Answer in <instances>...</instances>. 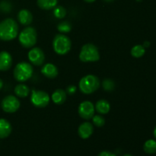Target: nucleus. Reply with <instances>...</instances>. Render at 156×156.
<instances>
[{
    "mask_svg": "<svg viewBox=\"0 0 156 156\" xmlns=\"http://www.w3.org/2000/svg\"><path fill=\"white\" fill-rule=\"evenodd\" d=\"M18 33V23L12 18H6L0 22V40L3 41H12Z\"/></svg>",
    "mask_w": 156,
    "mask_h": 156,
    "instance_id": "1",
    "label": "nucleus"
},
{
    "mask_svg": "<svg viewBox=\"0 0 156 156\" xmlns=\"http://www.w3.org/2000/svg\"><path fill=\"white\" fill-rule=\"evenodd\" d=\"M101 82L94 75H87L81 79L79 87L80 91L85 94H92L100 88Z\"/></svg>",
    "mask_w": 156,
    "mask_h": 156,
    "instance_id": "2",
    "label": "nucleus"
},
{
    "mask_svg": "<svg viewBox=\"0 0 156 156\" xmlns=\"http://www.w3.org/2000/svg\"><path fill=\"white\" fill-rule=\"evenodd\" d=\"M34 69L30 63L21 62L16 65L14 69V77L18 82H24L28 80L33 76Z\"/></svg>",
    "mask_w": 156,
    "mask_h": 156,
    "instance_id": "3",
    "label": "nucleus"
},
{
    "mask_svg": "<svg viewBox=\"0 0 156 156\" xmlns=\"http://www.w3.org/2000/svg\"><path fill=\"white\" fill-rule=\"evenodd\" d=\"M72 43L69 38L65 34H57L53 41V47L55 53L59 55H65L71 50Z\"/></svg>",
    "mask_w": 156,
    "mask_h": 156,
    "instance_id": "4",
    "label": "nucleus"
},
{
    "mask_svg": "<svg viewBox=\"0 0 156 156\" xmlns=\"http://www.w3.org/2000/svg\"><path fill=\"white\" fill-rule=\"evenodd\" d=\"M37 31L34 27H27L21 30L18 35V41L24 48H32L37 43Z\"/></svg>",
    "mask_w": 156,
    "mask_h": 156,
    "instance_id": "5",
    "label": "nucleus"
},
{
    "mask_svg": "<svg viewBox=\"0 0 156 156\" xmlns=\"http://www.w3.org/2000/svg\"><path fill=\"white\" fill-rule=\"evenodd\" d=\"M79 59L83 62L98 61L100 59V54L98 47L92 44H85L81 49Z\"/></svg>",
    "mask_w": 156,
    "mask_h": 156,
    "instance_id": "6",
    "label": "nucleus"
},
{
    "mask_svg": "<svg viewBox=\"0 0 156 156\" xmlns=\"http://www.w3.org/2000/svg\"><path fill=\"white\" fill-rule=\"evenodd\" d=\"M50 98L47 92L44 91L32 90L30 101L32 105L37 108H44L49 105Z\"/></svg>",
    "mask_w": 156,
    "mask_h": 156,
    "instance_id": "7",
    "label": "nucleus"
},
{
    "mask_svg": "<svg viewBox=\"0 0 156 156\" xmlns=\"http://www.w3.org/2000/svg\"><path fill=\"white\" fill-rule=\"evenodd\" d=\"M20 101L14 95H8L2 101V108L6 113H15L19 109Z\"/></svg>",
    "mask_w": 156,
    "mask_h": 156,
    "instance_id": "8",
    "label": "nucleus"
},
{
    "mask_svg": "<svg viewBox=\"0 0 156 156\" xmlns=\"http://www.w3.org/2000/svg\"><path fill=\"white\" fill-rule=\"evenodd\" d=\"M94 105L89 101H82L78 108V113L82 118L85 120H90L94 115Z\"/></svg>",
    "mask_w": 156,
    "mask_h": 156,
    "instance_id": "9",
    "label": "nucleus"
},
{
    "mask_svg": "<svg viewBox=\"0 0 156 156\" xmlns=\"http://www.w3.org/2000/svg\"><path fill=\"white\" fill-rule=\"evenodd\" d=\"M27 57L29 61L37 66L43 65L45 61V55L40 47H32L28 52Z\"/></svg>",
    "mask_w": 156,
    "mask_h": 156,
    "instance_id": "10",
    "label": "nucleus"
},
{
    "mask_svg": "<svg viewBox=\"0 0 156 156\" xmlns=\"http://www.w3.org/2000/svg\"><path fill=\"white\" fill-rule=\"evenodd\" d=\"M94 132V127L93 125L90 122H84L78 129V134L79 136L83 140L88 139Z\"/></svg>",
    "mask_w": 156,
    "mask_h": 156,
    "instance_id": "11",
    "label": "nucleus"
},
{
    "mask_svg": "<svg viewBox=\"0 0 156 156\" xmlns=\"http://www.w3.org/2000/svg\"><path fill=\"white\" fill-rule=\"evenodd\" d=\"M12 65V57L7 51L0 52V71H7Z\"/></svg>",
    "mask_w": 156,
    "mask_h": 156,
    "instance_id": "12",
    "label": "nucleus"
},
{
    "mask_svg": "<svg viewBox=\"0 0 156 156\" xmlns=\"http://www.w3.org/2000/svg\"><path fill=\"white\" fill-rule=\"evenodd\" d=\"M41 73L48 79H55L59 74V72L57 67L54 64L47 63L43 66L41 69Z\"/></svg>",
    "mask_w": 156,
    "mask_h": 156,
    "instance_id": "13",
    "label": "nucleus"
},
{
    "mask_svg": "<svg viewBox=\"0 0 156 156\" xmlns=\"http://www.w3.org/2000/svg\"><path fill=\"white\" fill-rule=\"evenodd\" d=\"M18 20L22 25H29L33 21V15L27 9H21L18 14Z\"/></svg>",
    "mask_w": 156,
    "mask_h": 156,
    "instance_id": "14",
    "label": "nucleus"
},
{
    "mask_svg": "<svg viewBox=\"0 0 156 156\" xmlns=\"http://www.w3.org/2000/svg\"><path fill=\"white\" fill-rule=\"evenodd\" d=\"M12 125L6 119L0 118V139H5L12 133Z\"/></svg>",
    "mask_w": 156,
    "mask_h": 156,
    "instance_id": "15",
    "label": "nucleus"
},
{
    "mask_svg": "<svg viewBox=\"0 0 156 156\" xmlns=\"http://www.w3.org/2000/svg\"><path fill=\"white\" fill-rule=\"evenodd\" d=\"M51 98L56 105H62L66 100V91L62 88H59L53 91L52 94Z\"/></svg>",
    "mask_w": 156,
    "mask_h": 156,
    "instance_id": "16",
    "label": "nucleus"
},
{
    "mask_svg": "<svg viewBox=\"0 0 156 156\" xmlns=\"http://www.w3.org/2000/svg\"><path fill=\"white\" fill-rule=\"evenodd\" d=\"M94 109L98 114H107L110 111L111 105L109 102L105 99H101L96 102L94 105Z\"/></svg>",
    "mask_w": 156,
    "mask_h": 156,
    "instance_id": "17",
    "label": "nucleus"
},
{
    "mask_svg": "<svg viewBox=\"0 0 156 156\" xmlns=\"http://www.w3.org/2000/svg\"><path fill=\"white\" fill-rule=\"evenodd\" d=\"M15 94L17 97L26 98L30 94V88L25 84H18L15 88Z\"/></svg>",
    "mask_w": 156,
    "mask_h": 156,
    "instance_id": "18",
    "label": "nucleus"
},
{
    "mask_svg": "<svg viewBox=\"0 0 156 156\" xmlns=\"http://www.w3.org/2000/svg\"><path fill=\"white\" fill-rule=\"evenodd\" d=\"M37 5L44 10H51L56 6L58 0H37Z\"/></svg>",
    "mask_w": 156,
    "mask_h": 156,
    "instance_id": "19",
    "label": "nucleus"
},
{
    "mask_svg": "<svg viewBox=\"0 0 156 156\" xmlns=\"http://www.w3.org/2000/svg\"><path fill=\"white\" fill-rule=\"evenodd\" d=\"M143 149L145 152L149 155L156 153V141L154 140H149L144 143Z\"/></svg>",
    "mask_w": 156,
    "mask_h": 156,
    "instance_id": "20",
    "label": "nucleus"
},
{
    "mask_svg": "<svg viewBox=\"0 0 156 156\" xmlns=\"http://www.w3.org/2000/svg\"><path fill=\"white\" fill-rule=\"evenodd\" d=\"M146 53V49L143 45H136L131 49V55L135 58H140Z\"/></svg>",
    "mask_w": 156,
    "mask_h": 156,
    "instance_id": "21",
    "label": "nucleus"
},
{
    "mask_svg": "<svg viewBox=\"0 0 156 156\" xmlns=\"http://www.w3.org/2000/svg\"><path fill=\"white\" fill-rule=\"evenodd\" d=\"M57 29L59 32L62 34L69 33L72 30V24L69 21H62L57 25Z\"/></svg>",
    "mask_w": 156,
    "mask_h": 156,
    "instance_id": "22",
    "label": "nucleus"
},
{
    "mask_svg": "<svg viewBox=\"0 0 156 156\" xmlns=\"http://www.w3.org/2000/svg\"><path fill=\"white\" fill-rule=\"evenodd\" d=\"M53 15L56 18H63L66 15V10L62 6H57V7L54 8L53 10Z\"/></svg>",
    "mask_w": 156,
    "mask_h": 156,
    "instance_id": "23",
    "label": "nucleus"
},
{
    "mask_svg": "<svg viewBox=\"0 0 156 156\" xmlns=\"http://www.w3.org/2000/svg\"><path fill=\"white\" fill-rule=\"evenodd\" d=\"M92 121L94 126H97V127H102L105 123V118L102 117V115H99V114L93 116Z\"/></svg>",
    "mask_w": 156,
    "mask_h": 156,
    "instance_id": "24",
    "label": "nucleus"
},
{
    "mask_svg": "<svg viewBox=\"0 0 156 156\" xmlns=\"http://www.w3.org/2000/svg\"><path fill=\"white\" fill-rule=\"evenodd\" d=\"M102 86H103L104 89H105V91H111L114 90L115 85H114V82H113L112 80L107 79H105V80L103 81Z\"/></svg>",
    "mask_w": 156,
    "mask_h": 156,
    "instance_id": "25",
    "label": "nucleus"
},
{
    "mask_svg": "<svg viewBox=\"0 0 156 156\" xmlns=\"http://www.w3.org/2000/svg\"><path fill=\"white\" fill-rule=\"evenodd\" d=\"M10 8H11V5L8 2L2 1L0 2V9L2 10L3 12H9Z\"/></svg>",
    "mask_w": 156,
    "mask_h": 156,
    "instance_id": "26",
    "label": "nucleus"
},
{
    "mask_svg": "<svg viewBox=\"0 0 156 156\" xmlns=\"http://www.w3.org/2000/svg\"><path fill=\"white\" fill-rule=\"evenodd\" d=\"M76 91V87L75 85H69V86L67 88L66 92L69 94H73Z\"/></svg>",
    "mask_w": 156,
    "mask_h": 156,
    "instance_id": "27",
    "label": "nucleus"
},
{
    "mask_svg": "<svg viewBox=\"0 0 156 156\" xmlns=\"http://www.w3.org/2000/svg\"><path fill=\"white\" fill-rule=\"evenodd\" d=\"M98 156H116V155L109 151H103V152H100Z\"/></svg>",
    "mask_w": 156,
    "mask_h": 156,
    "instance_id": "28",
    "label": "nucleus"
},
{
    "mask_svg": "<svg viewBox=\"0 0 156 156\" xmlns=\"http://www.w3.org/2000/svg\"><path fill=\"white\" fill-rule=\"evenodd\" d=\"M149 45H150V43L148 42V41H145L144 44H143V47H149Z\"/></svg>",
    "mask_w": 156,
    "mask_h": 156,
    "instance_id": "29",
    "label": "nucleus"
},
{
    "mask_svg": "<svg viewBox=\"0 0 156 156\" xmlns=\"http://www.w3.org/2000/svg\"><path fill=\"white\" fill-rule=\"evenodd\" d=\"M2 87H3V81L0 79V90L2 88Z\"/></svg>",
    "mask_w": 156,
    "mask_h": 156,
    "instance_id": "30",
    "label": "nucleus"
},
{
    "mask_svg": "<svg viewBox=\"0 0 156 156\" xmlns=\"http://www.w3.org/2000/svg\"><path fill=\"white\" fill-rule=\"evenodd\" d=\"M85 2H88V3H91V2H94V1H96V0H84Z\"/></svg>",
    "mask_w": 156,
    "mask_h": 156,
    "instance_id": "31",
    "label": "nucleus"
},
{
    "mask_svg": "<svg viewBox=\"0 0 156 156\" xmlns=\"http://www.w3.org/2000/svg\"><path fill=\"white\" fill-rule=\"evenodd\" d=\"M153 134H154V136H155V138L156 139V126H155V129H154V131H153Z\"/></svg>",
    "mask_w": 156,
    "mask_h": 156,
    "instance_id": "32",
    "label": "nucleus"
},
{
    "mask_svg": "<svg viewBox=\"0 0 156 156\" xmlns=\"http://www.w3.org/2000/svg\"><path fill=\"white\" fill-rule=\"evenodd\" d=\"M105 2H113L114 0H104Z\"/></svg>",
    "mask_w": 156,
    "mask_h": 156,
    "instance_id": "33",
    "label": "nucleus"
},
{
    "mask_svg": "<svg viewBox=\"0 0 156 156\" xmlns=\"http://www.w3.org/2000/svg\"><path fill=\"white\" fill-rule=\"evenodd\" d=\"M123 156H133L132 155H129V154H126V155H123Z\"/></svg>",
    "mask_w": 156,
    "mask_h": 156,
    "instance_id": "34",
    "label": "nucleus"
}]
</instances>
